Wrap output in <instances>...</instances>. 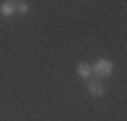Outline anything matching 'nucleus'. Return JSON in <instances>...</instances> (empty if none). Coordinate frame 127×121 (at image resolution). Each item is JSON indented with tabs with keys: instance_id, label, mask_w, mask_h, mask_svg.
Here are the masks:
<instances>
[{
	"instance_id": "nucleus-1",
	"label": "nucleus",
	"mask_w": 127,
	"mask_h": 121,
	"mask_svg": "<svg viewBox=\"0 0 127 121\" xmlns=\"http://www.w3.org/2000/svg\"><path fill=\"white\" fill-rule=\"evenodd\" d=\"M113 69H115V63H113L111 59H97V60L91 65L93 75H95V77H99V79L111 77V75H113Z\"/></svg>"
},
{
	"instance_id": "nucleus-2",
	"label": "nucleus",
	"mask_w": 127,
	"mask_h": 121,
	"mask_svg": "<svg viewBox=\"0 0 127 121\" xmlns=\"http://www.w3.org/2000/svg\"><path fill=\"white\" fill-rule=\"evenodd\" d=\"M87 91H89L91 97L101 99V97L105 95V85L101 83L99 77H89V79H87Z\"/></svg>"
},
{
	"instance_id": "nucleus-3",
	"label": "nucleus",
	"mask_w": 127,
	"mask_h": 121,
	"mask_svg": "<svg viewBox=\"0 0 127 121\" xmlns=\"http://www.w3.org/2000/svg\"><path fill=\"white\" fill-rule=\"evenodd\" d=\"M16 4H18V0H4L2 4H0V14H2L4 18H10L16 14Z\"/></svg>"
},
{
	"instance_id": "nucleus-4",
	"label": "nucleus",
	"mask_w": 127,
	"mask_h": 121,
	"mask_svg": "<svg viewBox=\"0 0 127 121\" xmlns=\"http://www.w3.org/2000/svg\"><path fill=\"white\" fill-rule=\"evenodd\" d=\"M75 71H77V75H79L81 79H89V77H93V71H91V65H89V63H77Z\"/></svg>"
},
{
	"instance_id": "nucleus-5",
	"label": "nucleus",
	"mask_w": 127,
	"mask_h": 121,
	"mask_svg": "<svg viewBox=\"0 0 127 121\" xmlns=\"http://www.w3.org/2000/svg\"><path fill=\"white\" fill-rule=\"evenodd\" d=\"M16 12H18V14H26V12H28V2H26V0H18Z\"/></svg>"
}]
</instances>
